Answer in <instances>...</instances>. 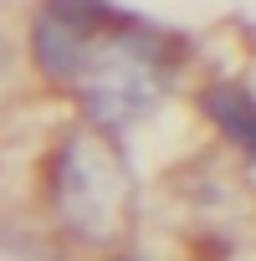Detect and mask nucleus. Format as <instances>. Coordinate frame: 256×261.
Listing matches in <instances>:
<instances>
[{
	"instance_id": "obj_1",
	"label": "nucleus",
	"mask_w": 256,
	"mask_h": 261,
	"mask_svg": "<svg viewBox=\"0 0 256 261\" xmlns=\"http://www.w3.org/2000/svg\"><path fill=\"white\" fill-rule=\"evenodd\" d=\"M169 87V51L159 46V31L134 21V16H118L108 6V16L97 21L82 67L72 77L77 102L87 108V118L103 128H123L144 118Z\"/></svg>"
},
{
	"instance_id": "obj_2",
	"label": "nucleus",
	"mask_w": 256,
	"mask_h": 261,
	"mask_svg": "<svg viewBox=\"0 0 256 261\" xmlns=\"http://www.w3.org/2000/svg\"><path fill=\"white\" fill-rule=\"evenodd\" d=\"M46 200L72 241H113L128 210V169L103 139V128H67V139L52 149L46 164Z\"/></svg>"
},
{
	"instance_id": "obj_3",
	"label": "nucleus",
	"mask_w": 256,
	"mask_h": 261,
	"mask_svg": "<svg viewBox=\"0 0 256 261\" xmlns=\"http://www.w3.org/2000/svg\"><path fill=\"white\" fill-rule=\"evenodd\" d=\"M205 113L236 149H246L256 159V92H246L241 82H215L205 92Z\"/></svg>"
},
{
	"instance_id": "obj_4",
	"label": "nucleus",
	"mask_w": 256,
	"mask_h": 261,
	"mask_svg": "<svg viewBox=\"0 0 256 261\" xmlns=\"http://www.w3.org/2000/svg\"><path fill=\"white\" fill-rule=\"evenodd\" d=\"M11 67H16V51H11V41L0 36V87L11 82Z\"/></svg>"
}]
</instances>
